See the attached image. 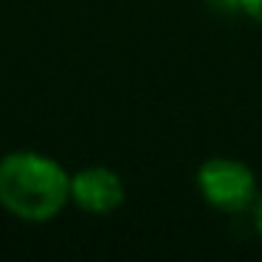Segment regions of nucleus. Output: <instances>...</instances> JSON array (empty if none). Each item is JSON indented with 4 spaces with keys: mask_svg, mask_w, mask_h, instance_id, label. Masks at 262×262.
<instances>
[{
    "mask_svg": "<svg viewBox=\"0 0 262 262\" xmlns=\"http://www.w3.org/2000/svg\"><path fill=\"white\" fill-rule=\"evenodd\" d=\"M71 200V178L54 158L17 149L0 158V206L29 223L54 220Z\"/></svg>",
    "mask_w": 262,
    "mask_h": 262,
    "instance_id": "f257e3e1",
    "label": "nucleus"
},
{
    "mask_svg": "<svg viewBox=\"0 0 262 262\" xmlns=\"http://www.w3.org/2000/svg\"><path fill=\"white\" fill-rule=\"evenodd\" d=\"M198 192L211 209L226 214H243L259 198L256 178L248 164L237 158H209L198 166Z\"/></svg>",
    "mask_w": 262,
    "mask_h": 262,
    "instance_id": "f03ea898",
    "label": "nucleus"
},
{
    "mask_svg": "<svg viewBox=\"0 0 262 262\" xmlns=\"http://www.w3.org/2000/svg\"><path fill=\"white\" fill-rule=\"evenodd\" d=\"M71 200L88 214H110L124 203V183L107 166H85L71 178Z\"/></svg>",
    "mask_w": 262,
    "mask_h": 262,
    "instance_id": "7ed1b4c3",
    "label": "nucleus"
},
{
    "mask_svg": "<svg viewBox=\"0 0 262 262\" xmlns=\"http://www.w3.org/2000/svg\"><path fill=\"white\" fill-rule=\"evenodd\" d=\"M237 6L243 9L245 17H251L254 23L262 26V0H237Z\"/></svg>",
    "mask_w": 262,
    "mask_h": 262,
    "instance_id": "20e7f679",
    "label": "nucleus"
},
{
    "mask_svg": "<svg viewBox=\"0 0 262 262\" xmlns=\"http://www.w3.org/2000/svg\"><path fill=\"white\" fill-rule=\"evenodd\" d=\"M254 226H256V231H259V237H262V192H259V198H256V203H254Z\"/></svg>",
    "mask_w": 262,
    "mask_h": 262,
    "instance_id": "39448f33",
    "label": "nucleus"
}]
</instances>
